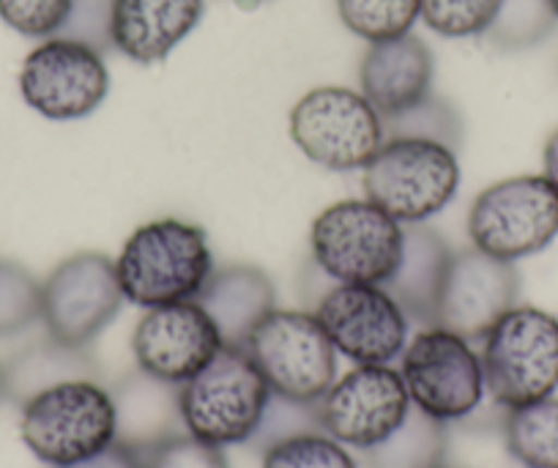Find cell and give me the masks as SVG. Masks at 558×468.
I'll return each mask as SVG.
<instances>
[{
    "mask_svg": "<svg viewBox=\"0 0 558 468\" xmlns=\"http://www.w3.org/2000/svg\"><path fill=\"white\" fill-rule=\"evenodd\" d=\"M214 268L206 230L175 217L140 225L116 257L123 299L143 310L195 301Z\"/></svg>",
    "mask_w": 558,
    "mask_h": 468,
    "instance_id": "1",
    "label": "cell"
},
{
    "mask_svg": "<svg viewBox=\"0 0 558 468\" xmlns=\"http://www.w3.org/2000/svg\"><path fill=\"white\" fill-rule=\"evenodd\" d=\"M485 389L504 411L558 389V321L539 307L514 304L482 340Z\"/></svg>",
    "mask_w": 558,
    "mask_h": 468,
    "instance_id": "2",
    "label": "cell"
},
{
    "mask_svg": "<svg viewBox=\"0 0 558 468\" xmlns=\"http://www.w3.org/2000/svg\"><path fill=\"white\" fill-rule=\"evenodd\" d=\"M25 446L50 468H72L116 441V406L99 381H66L23 406Z\"/></svg>",
    "mask_w": 558,
    "mask_h": 468,
    "instance_id": "3",
    "label": "cell"
},
{
    "mask_svg": "<svg viewBox=\"0 0 558 468\" xmlns=\"http://www.w3.org/2000/svg\"><path fill=\"white\" fill-rule=\"evenodd\" d=\"M458 187V154L433 140L386 137L364 168L369 201L402 225L436 217L452 203Z\"/></svg>",
    "mask_w": 558,
    "mask_h": 468,
    "instance_id": "4",
    "label": "cell"
},
{
    "mask_svg": "<svg viewBox=\"0 0 558 468\" xmlns=\"http://www.w3.org/2000/svg\"><path fill=\"white\" fill-rule=\"evenodd\" d=\"M268 397L271 389L244 348H222L179 386L186 433L222 449L252 439Z\"/></svg>",
    "mask_w": 558,
    "mask_h": 468,
    "instance_id": "5",
    "label": "cell"
},
{
    "mask_svg": "<svg viewBox=\"0 0 558 468\" xmlns=\"http://www.w3.org/2000/svg\"><path fill=\"white\" fill-rule=\"evenodd\" d=\"M405 225L373 201H340L310 230L315 266L335 283L386 285L402 255Z\"/></svg>",
    "mask_w": 558,
    "mask_h": 468,
    "instance_id": "6",
    "label": "cell"
},
{
    "mask_svg": "<svg viewBox=\"0 0 558 468\" xmlns=\"http://www.w3.org/2000/svg\"><path fill=\"white\" fill-rule=\"evenodd\" d=\"M274 395L318 403L337 379V348L315 312L274 310L244 343Z\"/></svg>",
    "mask_w": 558,
    "mask_h": 468,
    "instance_id": "7",
    "label": "cell"
},
{
    "mask_svg": "<svg viewBox=\"0 0 558 468\" xmlns=\"http://www.w3.org/2000/svg\"><path fill=\"white\" fill-rule=\"evenodd\" d=\"M291 137L310 163L337 173L364 170L384 145V118L362 91L324 85L293 105Z\"/></svg>",
    "mask_w": 558,
    "mask_h": 468,
    "instance_id": "8",
    "label": "cell"
},
{
    "mask_svg": "<svg viewBox=\"0 0 558 468\" xmlns=\"http://www.w3.org/2000/svg\"><path fill=\"white\" fill-rule=\"evenodd\" d=\"M476 250L498 261H523L558 236V192L545 176H514L482 190L469 208Z\"/></svg>",
    "mask_w": 558,
    "mask_h": 468,
    "instance_id": "9",
    "label": "cell"
},
{
    "mask_svg": "<svg viewBox=\"0 0 558 468\" xmlns=\"http://www.w3.org/2000/svg\"><path fill=\"white\" fill-rule=\"evenodd\" d=\"M400 375L416 408L441 422L469 419L485 397V370L471 340L425 326L400 353Z\"/></svg>",
    "mask_w": 558,
    "mask_h": 468,
    "instance_id": "10",
    "label": "cell"
},
{
    "mask_svg": "<svg viewBox=\"0 0 558 468\" xmlns=\"http://www.w3.org/2000/svg\"><path fill=\"white\" fill-rule=\"evenodd\" d=\"M123 301L116 261L105 252H77L41 283V324L52 340L88 348L116 321Z\"/></svg>",
    "mask_w": 558,
    "mask_h": 468,
    "instance_id": "11",
    "label": "cell"
},
{
    "mask_svg": "<svg viewBox=\"0 0 558 468\" xmlns=\"http://www.w3.org/2000/svg\"><path fill=\"white\" fill-rule=\"evenodd\" d=\"M110 91L105 56L80 41L52 36L28 52L20 69V94L50 121H77L99 110Z\"/></svg>",
    "mask_w": 558,
    "mask_h": 468,
    "instance_id": "12",
    "label": "cell"
},
{
    "mask_svg": "<svg viewBox=\"0 0 558 468\" xmlns=\"http://www.w3.org/2000/svg\"><path fill=\"white\" fill-rule=\"evenodd\" d=\"M315 315L337 353L356 364H389L408 346V315L384 285L337 283Z\"/></svg>",
    "mask_w": 558,
    "mask_h": 468,
    "instance_id": "13",
    "label": "cell"
},
{
    "mask_svg": "<svg viewBox=\"0 0 558 468\" xmlns=\"http://www.w3.org/2000/svg\"><path fill=\"white\" fill-rule=\"evenodd\" d=\"M408 408L405 381L389 364H356L318 400L324 433L362 452L380 444L405 419Z\"/></svg>",
    "mask_w": 558,
    "mask_h": 468,
    "instance_id": "14",
    "label": "cell"
},
{
    "mask_svg": "<svg viewBox=\"0 0 558 468\" xmlns=\"http://www.w3.org/2000/svg\"><path fill=\"white\" fill-rule=\"evenodd\" d=\"M518 296L520 274L514 263L498 261L476 247L452 252L438 296L436 326L471 343L485 340L496 321L518 304Z\"/></svg>",
    "mask_w": 558,
    "mask_h": 468,
    "instance_id": "15",
    "label": "cell"
},
{
    "mask_svg": "<svg viewBox=\"0 0 558 468\" xmlns=\"http://www.w3.org/2000/svg\"><path fill=\"white\" fill-rule=\"evenodd\" d=\"M222 348L217 326L197 301L151 307L132 335L137 368L175 386L201 373Z\"/></svg>",
    "mask_w": 558,
    "mask_h": 468,
    "instance_id": "16",
    "label": "cell"
},
{
    "mask_svg": "<svg viewBox=\"0 0 558 468\" xmlns=\"http://www.w3.org/2000/svg\"><path fill=\"white\" fill-rule=\"evenodd\" d=\"M436 58L418 36L405 34L397 39L375 41L367 47L359 67L362 94L380 118L395 116L433 94Z\"/></svg>",
    "mask_w": 558,
    "mask_h": 468,
    "instance_id": "17",
    "label": "cell"
},
{
    "mask_svg": "<svg viewBox=\"0 0 558 468\" xmlns=\"http://www.w3.org/2000/svg\"><path fill=\"white\" fill-rule=\"evenodd\" d=\"M206 0H116L112 47L140 67L165 61L203 20Z\"/></svg>",
    "mask_w": 558,
    "mask_h": 468,
    "instance_id": "18",
    "label": "cell"
},
{
    "mask_svg": "<svg viewBox=\"0 0 558 468\" xmlns=\"http://www.w3.org/2000/svg\"><path fill=\"white\" fill-rule=\"evenodd\" d=\"M195 301L208 312L225 348H244L252 329L277 310V288L263 268L233 263L214 268Z\"/></svg>",
    "mask_w": 558,
    "mask_h": 468,
    "instance_id": "19",
    "label": "cell"
},
{
    "mask_svg": "<svg viewBox=\"0 0 558 468\" xmlns=\"http://www.w3.org/2000/svg\"><path fill=\"white\" fill-rule=\"evenodd\" d=\"M449 261H452V250L438 230L425 223L405 225L400 263L384 288L402 307L408 321L436 326L438 296L447 279Z\"/></svg>",
    "mask_w": 558,
    "mask_h": 468,
    "instance_id": "20",
    "label": "cell"
},
{
    "mask_svg": "<svg viewBox=\"0 0 558 468\" xmlns=\"http://www.w3.org/2000/svg\"><path fill=\"white\" fill-rule=\"evenodd\" d=\"M116 406V441L132 449H148L170 435L186 433L179 386L134 370L110 389Z\"/></svg>",
    "mask_w": 558,
    "mask_h": 468,
    "instance_id": "21",
    "label": "cell"
},
{
    "mask_svg": "<svg viewBox=\"0 0 558 468\" xmlns=\"http://www.w3.org/2000/svg\"><path fill=\"white\" fill-rule=\"evenodd\" d=\"M66 381H99V364L88 348L66 346L47 335L3 362V400L23 408L31 397Z\"/></svg>",
    "mask_w": 558,
    "mask_h": 468,
    "instance_id": "22",
    "label": "cell"
},
{
    "mask_svg": "<svg viewBox=\"0 0 558 468\" xmlns=\"http://www.w3.org/2000/svg\"><path fill=\"white\" fill-rule=\"evenodd\" d=\"M447 466V422L411 403L405 419L380 444L364 449V468Z\"/></svg>",
    "mask_w": 558,
    "mask_h": 468,
    "instance_id": "23",
    "label": "cell"
},
{
    "mask_svg": "<svg viewBox=\"0 0 558 468\" xmlns=\"http://www.w3.org/2000/svg\"><path fill=\"white\" fill-rule=\"evenodd\" d=\"M504 441L520 466L558 468V397L509 408L504 413Z\"/></svg>",
    "mask_w": 558,
    "mask_h": 468,
    "instance_id": "24",
    "label": "cell"
},
{
    "mask_svg": "<svg viewBox=\"0 0 558 468\" xmlns=\"http://www.w3.org/2000/svg\"><path fill=\"white\" fill-rule=\"evenodd\" d=\"M386 137H413V140H433L458 154L463 148L465 127L463 116L452 101L430 94L416 105L384 118Z\"/></svg>",
    "mask_w": 558,
    "mask_h": 468,
    "instance_id": "25",
    "label": "cell"
},
{
    "mask_svg": "<svg viewBox=\"0 0 558 468\" xmlns=\"http://www.w3.org/2000/svg\"><path fill=\"white\" fill-rule=\"evenodd\" d=\"M337 12L351 34L375 45L411 34L422 0H337Z\"/></svg>",
    "mask_w": 558,
    "mask_h": 468,
    "instance_id": "26",
    "label": "cell"
},
{
    "mask_svg": "<svg viewBox=\"0 0 558 468\" xmlns=\"http://www.w3.org/2000/svg\"><path fill=\"white\" fill-rule=\"evenodd\" d=\"M547 0H501L496 20L487 28V39L501 50H525L545 39L556 25Z\"/></svg>",
    "mask_w": 558,
    "mask_h": 468,
    "instance_id": "27",
    "label": "cell"
},
{
    "mask_svg": "<svg viewBox=\"0 0 558 468\" xmlns=\"http://www.w3.org/2000/svg\"><path fill=\"white\" fill-rule=\"evenodd\" d=\"M304 433H324L318 403L293 400V397L274 395L271 392L266 408H263L260 422H257L255 433L246 441V446L266 452L271 446L282 444V441L296 439V435Z\"/></svg>",
    "mask_w": 558,
    "mask_h": 468,
    "instance_id": "28",
    "label": "cell"
},
{
    "mask_svg": "<svg viewBox=\"0 0 558 468\" xmlns=\"http://www.w3.org/2000/svg\"><path fill=\"white\" fill-rule=\"evenodd\" d=\"M41 321V283L25 266L0 261V337H12Z\"/></svg>",
    "mask_w": 558,
    "mask_h": 468,
    "instance_id": "29",
    "label": "cell"
},
{
    "mask_svg": "<svg viewBox=\"0 0 558 468\" xmlns=\"http://www.w3.org/2000/svg\"><path fill=\"white\" fill-rule=\"evenodd\" d=\"M501 0H422L418 17L427 28L447 39H469L485 36L496 20Z\"/></svg>",
    "mask_w": 558,
    "mask_h": 468,
    "instance_id": "30",
    "label": "cell"
},
{
    "mask_svg": "<svg viewBox=\"0 0 558 468\" xmlns=\"http://www.w3.org/2000/svg\"><path fill=\"white\" fill-rule=\"evenodd\" d=\"M263 468H359L345 444L326 433H304L263 452Z\"/></svg>",
    "mask_w": 558,
    "mask_h": 468,
    "instance_id": "31",
    "label": "cell"
},
{
    "mask_svg": "<svg viewBox=\"0 0 558 468\" xmlns=\"http://www.w3.org/2000/svg\"><path fill=\"white\" fill-rule=\"evenodd\" d=\"M143 468H230L222 446L206 444L192 433L170 435L159 444L140 449Z\"/></svg>",
    "mask_w": 558,
    "mask_h": 468,
    "instance_id": "32",
    "label": "cell"
},
{
    "mask_svg": "<svg viewBox=\"0 0 558 468\" xmlns=\"http://www.w3.org/2000/svg\"><path fill=\"white\" fill-rule=\"evenodd\" d=\"M112 9H116V0H72L66 20L56 36L80 41L107 56L116 50L112 47Z\"/></svg>",
    "mask_w": 558,
    "mask_h": 468,
    "instance_id": "33",
    "label": "cell"
},
{
    "mask_svg": "<svg viewBox=\"0 0 558 468\" xmlns=\"http://www.w3.org/2000/svg\"><path fill=\"white\" fill-rule=\"evenodd\" d=\"M72 0H0V20L28 39H52L66 20Z\"/></svg>",
    "mask_w": 558,
    "mask_h": 468,
    "instance_id": "34",
    "label": "cell"
},
{
    "mask_svg": "<svg viewBox=\"0 0 558 468\" xmlns=\"http://www.w3.org/2000/svg\"><path fill=\"white\" fill-rule=\"evenodd\" d=\"M72 468H143V457H140V452L132 449V446L112 441V444L105 446L99 455L88 457V460L77 463V466Z\"/></svg>",
    "mask_w": 558,
    "mask_h": 468,
    "instance_id": "35",
    "label": "cell"
},
{
    "mask_svg": "<svg viewBox=\"0 0 558 468\" xmlns=\"http://www.w3.org/2000/svg\"><path fill=\"white\" fill-rule=\"evenodd\" d=\"M542 176L558 192V129L545 140V148H542Z\"/></svg>",
    "mask_w": 558,
    "mask_h": 468,
    "instance_id": "36",
    "label": "cell"
},
{
    "mask_svg": "<svg viewBox=\"0 0 558 468\" xmlns=\"http://www.w3.org/2000/svg\"><path fill=\"white\" fill-rule=\"evenodd\" d=\"M233 3H239L241 9H257L263 7V3H268V0H233Z\"/></svg>",
    "mask_w": 558,
    "mask_h": 468,
    "instance_id": "37",
    "label": "cell"
},
{
    "mask_svg": "<svg viewBox=\"0 0 558 468\" xmlns=\"http://www.w3.org/2000/svg\"><path fill=\"white\" fill-rule=\"evenodd\" d=\"M0 400H3V364H0Z\"/></svg>",
    "mask_w": 558,
    "mask_h": 468,
    "instance_id": "38",
    "label": "cell"
},
{
    "mask_svg": "<svg viewBox=\"0 0 558 468\" xmlns=\"http://www.w3.org/2000/svg\"><path fill=\"white\" fill-rule=\"evenodd\" d=\"M547 3H550V9H553V14H556V17H558V0H547Z\"/></svg>",
    "mask_w": 558,
    "mask_h": 468,
    "instance_id": "39",
    "label": "cell"
},
{
    "mask_svg": "<svg viewBox=\"0 0 558 468\" xmlns=\"http://www.w3.org/2000/svg\"><path fill=\"white\" fill-rule=\"evenodd\" d=\"M441 468H447V466H441Z\"/></svg>",
    "mask_w": 558,
    "mask_h": 468,
    "instance_id": "40",
    "label": "cell"
}]
</instances>
